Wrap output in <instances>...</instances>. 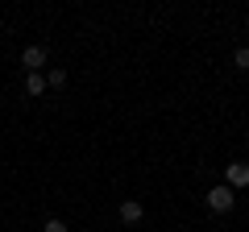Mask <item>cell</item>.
I'll return each instance as SVG.
<instances>
[{"mask_svg":"<svg viewBox=\"0 0 249 232\" xmlns=\"http://www.w3.org/2000/svg\"><path fill=\"white\" fill-rule=\"evenodd\" d=\"M42 232H67V224H62V220H46Z\"/></svg>","mask_w":249,"mask_h":232,"instance_id":"ba28073f","label":"cell"},{"mask_svg":"<svg viewBox=\"0 0 249 232\" xmlns=\"http://www.w3.org/2000/svg\"><path fill=\"white\" fill-rule=\"evenodd\" d=\"M142 215H145V207L137 203V199H121V220L124 224H137Z\"/></svg>","mask_w":249,"mask_h":232,"instance_id":"277c9868","label":"cell"},{"mask_svg":"<svg viewBox=\"0 0 249 232\" xmlns=\"http://www.w3.org/2000/svg\"><path fill=\"white\" fill-rule=\"evenodd\" d=\"M21 66H25V75H37V66H46V46H25L21 50Z\"/></svg>","mask_w":249,"mask_h":232,"instance_id":"3957f363","label":"cell"},{"mask_svg":"<svg viewBox=\"0 0 249 232\" xmlns=\"http://www.w3.org/2000/svg\"><path fill=\"white\" fill-rule=\"evenodd\" d=\"M62 83H67V71H62V66H54V71L46 75V87H62Z\"/></svg>","mask_w":249,"mask_h":232,"instance_id":"8992f818","label":"cell"},{"mask_svg":"<svg viewBox=\"0 0 249 232\" xmlns=\"http://www.w3.org/2000/svg\"><path fill=\"white\" fill-rule=\"evenodd\" d=\"M224 187H249V162H232V166H224Z\"/></svg>","mask_w":249,"mask_h":232,"instance_id":"7a4b0ae2","label":"cell"},{"mask_svg":"<svg viewBox=\"0 0 249 232\" xmlns=\"http://www.w3.org/2000/svg\"><path fill=\"white\" fill-rule=\"evenodd\" d=\"M25 91H29V96H42V91H46V75H42V71H37V75H25Z\"/></svg>","mask_w":249,"mask_h":232,"instance_id":"5b68a950","label":"cell"},{"mask_svg":"<svg viewBox=\"0 0 249 232\" xmlns=\"http://www.w3.org/2000/svg\"><path fill=\"white\" fill-rule=\"evenodd\" d=\"M232 66H237V71H249V46H241V50L232 54Z\"/></svg>","mask_w":249,"mask_h":232,"instance_id":"52a82bcc","label":"cell"},{"mask_svg":"<svg viewBox=\"0 0 249 232\" xmlns=\"http://www.w3.org/2000/svg\"><path fill=\"white\" fill-rule=\"evenodd\" d=\"M204 203L212 207V212H232L237 195H232V187H224V182H220V187H212V191H208V199H204Z\"/></svg>","mask_w":249,"mask_h":232,"instance_id":"6da1fadb","label":"cell"}]
</instances>
